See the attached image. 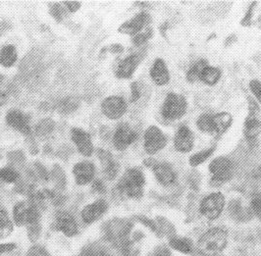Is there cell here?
Segmentation results:
<instances>
[{
	"label": "cell",
	"mask_w": 261,
	"mask_h": 256,
	"mask_svg": "<svg viewBox=\"0 0 261 256\" xmlns=\"http://www.w3.org/2000/svg\"><path fill=\"white\" fill-rule=\"evenodd\" d=\"M188 110V101L182 94L169 92L161 108V115L168 121H176L185 116Z\"/></svg>",
	"instance_id": "3957f363"
},
{
	"label": "cell",
	"mask_w": 261,
	"mask_h": 256,
	"mask_svg": "<svg viewBox=\"0 0 261 256\" xmlns=\"http://www.w3.org/2000/svg\"><path fill=\"white\" fill-rule=\"evenodd\" d=\"M236 40H237V38H236L235 35H231L225 40V44H226V46L231 45L233 42H235Z\"/></svg>",
	"instance_id": "c3c4849f"
},
{
	"label": "cell",
	"mask_w": 261,
	"mask_h": 256,
	"mask_svg": "<svg viewBox=\"0 0 261 256\" xmlns=\"http://www.w3.org/2000/svg\"><path fill=\"white\" fill-rule=\"evenodd\" d=\"M128 110V105L121 96L106 97L101 103V111L105 117L111 120H118L125 115Z\"/></svg>",
	"instance_id": "ba28073f"
},
{
	"label": "cell",
	"mask_w": 261,
	"mask_h": 256,
	"mask_svg": "<svg viewBox=\"0 0 261 256\" xmlns=\"http://www.w3.org/2000/svg\"><path fill=\"white\" fill-rule=\"evenodd\" d=\"M229 211L234 217L239 220H247V217H250V212L243 208L241 202L238 200L232 201V203L229 206Z\"/></svg>",
	"instance_id": "d6a6232c"
},
{
	"label": "cell",
	"mask_w": 261,
	"mask_h": 256,
	"mask_svg": "<svg viewBox=\"0 0 261 256\" xmlns=\"http://www.w3.org/2000/svg\"><path fill=\"white\" fill-rule=\"evenodd\" d=\"M26 256H50L49 253L47 252V250L41 246L36 245L31 247L28 252H27Z\"/></svg>",
	"instance_id": "ab89813d"
},
{
	"label": "cell",
	"mask_w": 261,
	"mask_h": 256,
	"mask_svg": "<svg viewBox=\"0 0 261 256\" xmlns=\"http://www.w3.org/2000/svg\"><path fill=\"white\" fill-rule=\"evenodd\" d=\"M207 65H208L207 60H205V59H200V60H198V61L193 65V66L189 69V71L187 72V76H186L187 81H188L189 83H192V84H194V83H196L197 81H199L201 72L203 71V69H204Z\"/></svg>",
	"instance_id": "f1b7e54d"
},
{
	"label": "cell",
	"mask_w": 261,
	"mask_h": 256,
	"mask_svg": "<svg viewBox=\"0 0 261 256\" xmlns=\"http://www.w3.org/2000/svg\"><path fill=\"white\" fill-rule=\"evenodd\" d=\"M228 235L221 228H213L204 233L199 239L197 248L204 256H215L222 252L227 245Z\"/></svg>",
	"instance_id": "6da1fadb"
},
{
	"label": "cell",
	"mask_w": 261,
	"mask_h": 256,
	"mask_svg": "<svg viewBox=\"0 0 261 256\" xmlns=\"http://www.w3.org/2000/svg\"><path fill=\"white\" fill-rule=\"evenodd\" d=\"M109 50L112 53H122L124 52V47L121 44H112L109 47Z\"/></svg>",
	"instance_id": "bcb514c9"
},
{
	"label": "cell",
	"mask_w": 261,
	"mask_h": 256,
	"mask_svg": "<svg viewBox=\"0 0 261 256\" xmlns=\"http://www.w3.org/2000/svg\"><path fill=\"white\" fill-rule=\"evenodd\" d=\"M17 60V49L14 45H5L0 50V65L5 68L12 67Z\"/></svg>",
	"instance_id": "d4e9b609"
},
{
	"label": "cell",
	"mask_w": 261,
	"mask_h": 256,
	"mask_svg": "<svg viewBox=\"0 0 261 256\" xmlns=\"http://www.w3.org/2000/svg\"><path fill=\"white\" fill-rule=\"evenodd\" d=\"M170 245L183 253H190L193 250L192 243L188 239H183V238H173L170 241Z\"/></svg>",
	"instance_id": "1f68e13d"
},
{
	"label": "cell",
	"mask_w": 261,
	"mask_h": 256,
	"mask_svg": "<svg viewBox=\"0 0 261 256\" xmlns=\"http://www.w3.org/2000/svg\"><path fill=\"white\" fill-rule=\"evenodd\" d=\"M250 207L251 210L257 215L261 217V194L256 193L252 196L251 201H250Z\"/></svg>",
	"instance_id": "74e56055"
},
{
	"label": "cell",
	"mask_w": 261,
	"mask_h": 256,
	"mask_svg": "<svg viewBox=\"0 0 261 256\" xmlns=\"http://www.w3.org/2000/svg\"><path fill=\"white\" fill-rule=\"evenodd\" d=\"M152 35H153V30L151 28H147L144 33L136 35L132 39V41L136 46H142L148 39L152 38Z\"/></svg>",
	"instance_id": "e575fe53"
},
{
	"label": "cell",
	"mask_w": 261,
	"mask_h": 256,
	"mask_svg": "<svg viewBox=\"0 0 261 256\" xmlns=\"http://www.w3.org/2000/svg\"><path fill=\"white\" fill-rule=\"evenodd\" d=\"M42 52L39 48H35L32 52H29V54L23 59V61L20 64V70L24 74H30L37 71L39 67V62L42 59Z\"/></svg>",
	"instance_id": "ffe728a7"
},
{
	"label": "cell",
	"mask_w": 261,
	"mask_h": 256,
	"mask_svg": "<svg viewBox=\"0 0 261 256\" xmlns=\"http://www.w3.org/2000/svg\"><path fill=\"white\" fill-rule=\"evenodd\" d=\"M153 256H171V254L167 248H160L157 250Z\"/></svg>",
	"instance_id": "7dc6e473"
},
{
	"label": "cell",
	"mask_w": 261,
	"mask_h": 256,
	"mask_svg": "<svg viewBox=\"0 0 261 256\" xmlns=\"http://www.w3.org/2000/svg\"><path fill=\"white\" fill-rule=\"evenodd\" d=\"M194 142L195 136L191 129L187 126L178 129L174 138V146L177 151L182 153L190 152L194 147Z\"/></svg>",
	"instance_id": "7c38bea8"
},
{
	"label": "cell",
	"mask_w": 261,
	"mask_h": 256,
	"mask_svg": "<svg viewBox=\"0 0 261 256\" xmlns=\"http://www.w3.org/2000/svg\"><path fill=\"white\" fill-rule=\"evenodd\" d=\"M254 4H255V2H254V3H252V4L249 6L248 12L246 13V16H245V17H244V19L242 20V23H241V24H242L243 26H249V24H250V22H251V19H252V15H253Z\"/></svg>",
	"instance_id": "60d3db41"
},
{
	"label": "cell",
	"mask_w": 261,
	"mask_h": 256,
	"mask_svg": "<svg viewBox=\"0 0 261 256\" xmlns=\"http://www.w3.org/2000/svg\"><path fill=\"white\" fill-rule=\"evenodd\" d=\"M138 140V134L128 124H121L113 136V144L117 150H125Z\"/></svg>",
	"instance_id": "9c48e42d"
},
{
	"label": "cell",
	"mask_w": 261,
	"mask_h": 256,
	"mask_svg": "<svg viewBox=\"0 0 261 256\" xmlns=\"http://www.w3.org/2000/svg\"><path fill=\"white\" fill-rule=\"evenodd\" d=\"M144 173L137 168L129 169L118 183V192L129 198H140L144 193Z\"/></svg>",
	"instance_id": "7a4b0ae2"
},
{
	"label": "cell",
	"mask_w": 261,
	"mask_h": 256,
	"mask_svg": "<svg viewBox=\"0 0 261 256\" xmlns=\"http://www.w3.org/2000/svg\"><path fill=\"white\" fill-rule=\"evenodd\" d=\"M6 123L20 133L30 136L32 134L30 127V117L19 110H11L6 115Z\"/></svg>",
	"instance_id": "5bb4252c"
},
{
	"label": "cell",
	"mask_w": 261,
	"mask_h": 256,
	"mask_svg": "<svg viewBox=\"0 0 261 256\" xmlns=\"http://www.w3.org/2000/svg\"><path fill=\"white\" fill-rule=\"evenodd\" d=\"M92 190L95 192L103 193L105 192V185L101 181H95L92 185Z\"/></svg>",
	"instance_id": "f6af8a7d"
},
{
	"label": "cell",
	"mask_w": 261,
	"mask_h": 256,
	"mask_svg": "<svg viewBox=\"0 0 261 256\" xmlns=\"http://www.w3.org/2000/svg\"><path fill=\"white\" fill-rule=\"evenodd\" d=\"M49 12L51 14L53 18L58 21V22H61L65 16V11L64 9L62 8V6L58 3H54L53 5H50L49 7Z\"/></svg>",
	"instance_id": "d590c367"
},
{
	"label": "cell",
	"mask_w": 261,
	"mask_h": 256,
	"mask_svg": "<svg viewBox=\"0 0 261 256\" xmlns=\"http://www.w3.org/2000/svg\"><path fill=\"white\" fill-rule=\"evenodd\" d=\"M248 106H249V114H253L256 115L257 112L259 111V105L256 103V101L251 98V97H248Z\"/></svg>",
	"instance_id": "b9f144b4"
},
{
	"label": "cell",
	"mask_w": 261,
	"mask_h": 256,
	"mask_svg": "<svg viewBox=\"0 0 261 256\" xmlns=\"http://www.w3.org/2000/svg\"><path fill=\"white\" fill-rule=\"evenodd\" d=\"M80 106V98L77 96H68L57 104V109L62 114H70L77 110Z\"/></svg>",
	"instance_id": "83f0119b"
},
{
	"label": "cell",
	"mask_w": 261,
	"mask_h": 256,
	"mask_svg": "<svg viewBox=\"0 0 261 256\" xmlns=\"http://www.w3.org/2000/svg\"><path fill=\"white\" fill-rule=\"evenodd\" d=\"M13 229V223L10 220L7 211L0 207V239L9 237L12 234Z\"/></svg>",
	"instance_id": "4316f807"
},
{
	"label": "cell",
	"mask_w": 261,
	"mask_h": 256,
	"mask_svg": "<svg viewBox=\"0 0 261 256\" xmlns=\"http://www.w3.org/2000/svg\"><path fill=\"white\" fill-rule=\"evenodd\" d=\"M215 151V147L212 146V147H209L207 149H204L200 152H197V153L194 154L190 157V165L193 167L198 166L200 164H202L205 160H207L209 157L212 155V153Z\"/></svg>",
	"instance_id": "4dcf8cb0"
},
{
	"label": "cell",
	"mask_w": 261,
	"mask_h": 256,
	"mask_svg": "<svg viewBox=\"0 0 261 256\" xmlns=\"http://www.w3.org/2000/svg\"><path fill=\"white\" fill-rule=\"evenodd\" d=\"M196 126L200 132H202L204 134L215 136L213 115L208 114V113L201 114L196 120Z\"/></svg>",
	"instance_id": "484cf974"
},
{
	"label": "cell",
	"mask_w": 261,
	"mask_h": 256,
	"mask_svg": "<svg viewBox=\"0 0 261 256\" xmlns=\"http://www.w3.org/2000/svg\"><path fill=\"white\" fill-rule=\"evenodd\" d=\"M225 206V196L221 192H213L205 196L200 204V213L208 220H215L220 216Z\"/></svg>",
	"instance_id": "5b68a950"
},
{
	"label": "cell",
	"mask_w": 261,
	"mask_h": 256,
	"mask_svg": "<svg viewBox=\"0 0 261 256\" xmlns=\"http://www.w3.org/2000/svg\"><path fill=\"white\" fill-rule=\"evenodd\" d=\"M153 173L157 181L165 187H169L176 183L177 175L172 167L168 164H156L153 167Z\"/></svg>",
	"instance_id": "d6986e66"
},
{
	"label": "cell",
	"mask_w": 261,
	"mask_h": 256,
	"mask_svg": "<svg viewBox=\"0 0 261 256\" xmlns=\"http://www.w3.org/2000/svg\"><path fill=\"white\" fill-rule=\"evenodd\" d=\"M97 256H110V255H109V254H107V253H100V254H99V255H97Z\"/></svg>",
	"instance_id": "f907efd6"
},
{
	"label": "cell",
	"mask_w": 261,
	"mask_h": 256,
	"mask_svg": "<svg viewBox=\"0 0 261 256\" xmlns=\"http://www.w3.org/2000/svg\"><path fill=\"white\" fill-rule=\"evenodd\" d=\"M76 183L80 186L90 184L95 175V166L88 161L77 163L73 168Z\"/></svg>",
	"instance_id": "e0dca14e"
},
{
	"label": "cell",
	"mask_w": 261,
	"mask_h": 256,
	"mask_svg": "<svg viewBox=\"0 0 261 256\" xmlns=\"http://www.w3.org/2000/svg\"><path fill=\"white\" fill-rule=\"evenodd\" d=\"M108 204L103 199L96 200L95 202L87 205L82 211V219L86 224H92L97 221L107 211Z\"/></svg>",
	"instance_id": "2e32d148"
},
{
	"label": "cell",
	"mask_w": 261,
	"mask_h": 256,
	"mask_svg": "<svg viewBox=\"0 0 261 256\" xmlns=\"http://www.w3.org/2000/svg\"><path fill=\"white\" fill-rule=\"evenodd\" d=\"M20 178L19 173L12 168L5 167L0 169V182L7 183V184H13L16 183Z\"/></svg>",
	"instance_id": "836d02e7"
},
{
	"label": "cell",
	"mask_w": 261,
	"mask_h": 256,
	"mask_svg": "<svg viewBox=\"0 0 261 256\" xmlns=\"http://www.w3.org/2000/svg\"><path fill=\"white\" fill-rule=\"evenodd\" d=\"M63 3L65 4L66 7L69 9V11L72 12V13L78 11L80 7H81V2H78V1H64Z\"/></svg>",
	"instance_id": "7bdbcfd3"
},
{
	"label": "cell",
	"mask_w": 261,
	"mask_h": 256,
	"mask_svg": "<svg viewBox=\"0 0 261 256\" xmlns=\"http://www.w3.org/2000/svg\"><path fill=\"white\" fill-rule=\"evenodd\" d=\"M221 76L222 71L219 68L207 65L201 72L199 81H201L207 86H215L221 79Z\"/></svg>",
	"instance_id": "cb8c5ba5"
},
{
	"label": "cell",
	"mask_w": 261,
	"mask_h": 256,
	"mask_svg": "<svg viewBox=\"0 0 261 256\" xmlns=\"http://www.w3.org/2000/svg\"><path fill=\"white\" fill-rule=\"evenodd\" d=\"M98 157L105 165V177L108 180L115 179L117 176L119 165L112 160L111 154L105 150H98Z\"/></svg>",
	"instance_id": "7402d4cb"
},
{
	"label": "cell",
	"mask_w": 261,
	"mask_h": 256,
	"mask_svg": "<svg viewBox=\"0 0 261 256\" xmlns=\"http://www.w3.org/2000/svg\"><path fill=\"white\" fill-rule=\"evenodd\" d=\"M130 103H137L142 97V88L140 87L139 83L135 82L130 85Z\"/></svg>",
	"instance_id": "f35d334b"
},
{
	"label": "cell",
	"mask_w": 261,
	"mask_h": 256,
	"mask_svg": "<svg viewBox=\"0 0 261 256\" xmlns=\"http://www.w3.org/2000/svg\"><path fill=\"white\" fill-rule=\"evenodd\" d=\"M261 133V121L253 114H248L245 125L244 135L248 141H253Z\"/></svg>",
	"instance_id": "44dd1931"
},
{
	"label": "cell",
	"mask_w": 261,
	"mask_h": 256,
	"mask_svg": "<svg viewBox=\"0 0 261 256\" xmlns=\"http://www.w3.org/2000/svg\"><path fill=\"white\" fill-rule=\"evenodd\" d=\"M167 138L156 126H150L144 133V146L145 152L153 155L165 147Z\"/></svg>",
	"instance_id": "52a82bcc"
},
{
	"label": "cell",
	"mask_w": 261,
	"mask_h": 256,
	"mask_svg": "<svg viewBox=\"0 0 261 256\" xmlns=\"http://www.w3.org/2000/svg\"><path fill=\"white\" fill-rule=\"evenodd\" d=\"M144 52L130 54L118 65L116 77L119 79H130L137 70L138 66L142 62L144 57Z\"/></svg>",
	"instance_id": "8fae6325"
},
{
	"label": "cell",
	"mask_w": 261,
	"mask_h": 256,
	"mask_svg": "<svg viewBox=\"0 0 261 256\" xmlns=\"http://www.w3.org/2000/svg\"><path fill=\"white\" fill-rule=\"evenodd\" d=\"M55 128V123L53 119L50 118H45L43 120H41L39 124L36 126V134L39 137H46L49 134H51Z\"/></svg>",
	"instance_id": "f546056e"
},
{
	"label": "cell",
	"mask_w": 261,
	"mask_h": 256,
	"mask_svg": "<svg viewBox=\"0 0 261 256\" xmlns=\"http://www.w3.org/2000/svg\"><path fill=\"white\" fill-rule=\"evenodd\" d=\"M13 218L17 226L35 225L39 219L38 205L33 201H21L14 206Z\"/></svg>",
	"instance_id": "277c9868"
},
{
	"label": "cell",
	"mask_w": 261,
	"mask_h": 256,
	"mask_svg": "<svg viewBox=\"0 0 261 256\" xmlns=\"http://www.w3.org/2000/svg\"><path fill=\"white\" fill-rule=\"evenodd\" d=\"M80 256H95L93 253H92V251H90V250H87V251H84L83 253H81Z\"/></svg>",
	"instance_id": "681fc988"
},
{
	"label": "cell",
	"mask_w": 261,
	"mask_h": 256,
	"mask_svg": "<svg viewBox=\"0 0 261 256\" xmlns=\"http://www.w3.org/2000/svg\"><path fill=\"white\" fill-rule=\"evenodd\" d=\"M149 75H150L151 80L153 81V83L159 87L165 86L169 83V70L167 68V65L164 62V60L161 58H157L156 60L154 61L152 67L150 68Z\"/></svg>",
	"instance_id": "ac0fdd59"
},
{
	"label": "cell",
	"mask_w": 261,
	"mask_h": 256,
	"mask_svg": "<svg viewBox=\"0 0 261 256\" xmlns=\"http://www.w3.org/2000/svg\"><path fill=\"white\" fill-rule=\"evenodd\" d=\"M151 21L150 15L146 12H141L136 15L134 18H132L128 22H125L119 27L118 32L124 35L129 36H136L140 34V32L144 29V27L147 26Z\"/></svg>",
	"instance_id": "30bf717a"
},
{
	"label": "cell",
	"mask_w": 261,
	"mask_h": 256,
	"mask_svg": "<svg viewBox=\"0 0 261 256\" xmlns=\"http://www.w3.org/2000/svg\"><path fill=\"white\" fill-rule=\"evenodd\" d=\"M72 141L78 147L79 152L84 156H91L93 152L92 138L89 133L82 129L74 128L71 131Z\"/></svg>",
	"instance_id": "4fadbf2b"
},
{
	"label": "cell",
	"mask_w": 261,
	"mask_h": 256,
	"mask_svg": "<svg viewBox=\"0 0 261 256\" xmlns=\"http://www.w3.org/2000/svg\"><path fill=\"white\" fill-rule=\"evenodd\" d=\"M215 136H221L232 126L233 117L228 112H220L213 115Z\"/></svg>",
	"instance_id": "603a6c76"
},
{
	"label": "cell",
	"mask_w": 261,
	"mask_h": 256,
	"mask_svg": "<svg viewBox=\"0 0 261 256\" xmlns=\"http://www.w3.org/2000/svg\"><path fill=\"white\" fill-rule=\"evenodd\" d=\"M55 226L67 237H73L78 233V224L75 218L69 212H59L56 215Z\"/></svg>",
	"instance_id": "9a60e30c"
},
{
	"label": "cell",
	"mask_w": 261,
	"mask_h": 256,
	"mask_svg": "<svg viewBox=\"0 0 261 256\" xmlns=\"http://www.w3.org/2000/svg\"><path fill=\"white\" fill-rule=\"evenodd\" d=\"M249 89L257 99V101L261 104V83L258 80H251L249 83Z\"/></svg>",
	"instance_id": "8d00e7d4"
},
{
	"label": "cell",
	"mask_w": 261,
	"mask_h": 256,
	"mask_svg": "<svg viewBox=\"0 0 261 256\" xmlns=\"http://www.w3.org/2000/svg\"><path fill=\"white\" fill-rule=\"evenodd\" d=\"M16 248L15 243H0V255L9 251H12Z\"/></svg>",
	"instance_id": "ee69618b"
},
{
	"label": "cell",
	"mask_w": 261,
	"mask_h": 256,
	"mask_svg": "<svg viewBox=\"0 0 261 256\" xmlns=\"http://www.w3.org/2000/svg\"><path fill=\"white\" fill-rule=\"evenodd\" d=\"M234 163L228 157H217L209 165L212 180L216 183H225L234 175Z\"/></svg>",
	"instance_id": "8992f818"
}]
</instances>
